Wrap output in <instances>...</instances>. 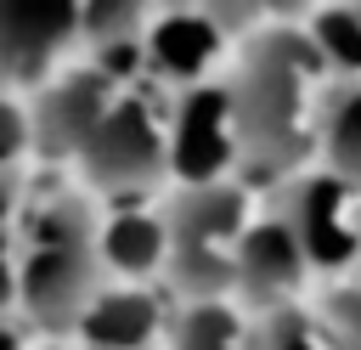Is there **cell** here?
I'll use <instances>...</instances> for the list:
<instances>
[{
  "mask_svg": "<svg viewBox=\"0 0 361 350\" xmlns=\"http://www.w3.org/2000/svg\"><path fill=\"white\" fill-rule=\"evenodd\" d=\"M226 23L197 0V6H164L152 11L141 45H147V79H164V85H197V79H214V62L226 51Z\"/></svg>",
  "mask_w": 361,
  "mask_h": 350,
  "instance_id": "cell-10",
  "label": "cell"
},
{
  "mask_svg": "<svg viewBox=\"0 0 361 350\" xmlns=\"http://www.w3.org/2000/svg\"><path fill=\"white\" fill-rule=\"evenodd\" d=\"M316 164L361 186V79L327 73L316 102Z\"/></svg>",
  "mask_w": 361,
  "mask_h": 350,
  "instance_id": "cell-13",
  "label": "cell"
},
{
  "mask_svg": "<svg viewBox=\"0 0 361 350\" xmlns=\"http://www.w3.org/2000/svg\"><path fill=\"white\" fill-rule=\"evenodd\" d=\"M169 135V175L180 186L192 181H220L237 169V107H231V79H197L180 85L164 119Z\"/></svg>",
  "mask_w": 361,
  "mask_h": 350,
  "instance_id": "cell-6",
  "label": "cell"
},
{
  "mask_svg": "<svg viewBox=\"0 0 361 350\" xmlns=\"http://www.w3.org/2000/svg\"><path fill=\"white\" fill-rule=\"evenodd\" d=\"M124 85L113 73H102L96 62L85 68H68V73H51L34 85L28 96V130H34V152L39 158H56V164H73L79 147L90 141V130L102 124V113L113 107Z\"/></svg>",
  "mask_w": 361,
  "mask_h": 350,
  "instance_id": "cell-7",
  "label": "cell"
},
{
  "mask_svg": "<svg viewBox=\"0 0 361 350\" xmlns=\"http://www.w3.org/2000/svg\"><path fill=\"white\" fill-rule=\"evenodd\" d=\"M73 333L85 339V350H152L158 333H169V310L147 288H113L85 305Z\"/></svg>",
  "mask_w": 361,
  "mask_h": 350,
  "instance_id": "cell-11",
  "label": "cell"
},
{
  "mask_svg": "<svg viewBox=\"0 0 361 350\" xmlns=\"http://www.w3.org/2000/svg\"><path fill=\"white\" fill-rule=\"evenodd\" d=\"M169 350H248V322L226 299H186L169 316Z\"/></svg>",
  "mask_w": 361,
  "mask_h": 350,
  "instance_id": "cell-15",
  "label": "cell"
},
{
  "mask_svg": "<svg viewBox=\"0 0 361 350\" xmlns=\"http://www.w3.org/2000/svg\"><path fill=\"white\" fill-rule=\"evenodd\" d=\"M248 192L243 181L220 175V181H192L169 198L164 226H169V282L186 299H226L231 294V271H237V237L248 226Z\"/></svg>",
  "mask_w": 361,
  "mask_h": 350,
  "instance_id": "cell-3",
  "label": "cell"
},
{
  "mask_svg": "<svg viewBox=\"0 0 361 350\" xmlns=\"http://www.w3.org/2000/svg\"><path fill=\"white\" fill-rule=\"evenodd\" d=\"M276 186V209L293 226L310 271H350L361 260V186L322 164H305Z\"/></svg>",
  "mask_w": 361,
  "mask_h": 350,
  "instance_id": "cell-5",
  "label": "cell"
},
{
  "mask_svg": "<svg viewBox=\"0 0 361 350\" xmlns=\"http://www.w3.org/2000/svg\"><path fill=\"white\" fill-rule=\"evenodd\" d=\"M322 0H259V23H310Z\"/></svg>",
  "mask_w": 361,
  "mask_h": 350,
  "instance_id": "cell-21",
  "label": "cell"
},
{
  "mask_svg": "<svg viewBox=\"0 0 361 350\" xmlns=\"http://www.w3.org/2000/svg\"><path fill=\"white\" fill-rule=\"evenodd\" d=\"M305 34L316 40L327 73L361 79V0H322V6L310 11Z\"/></svg>",
  "mask_w": 361,
  "mask_h": 350,
  "instance_id": "cell-16",
  "label": "cell"
},
{
  "mask_svg": "<svg viewBox=\"0 0 361 350\" xmlns=\"http://www.w3.org/2000/svg\"><path fill=\"white\" fill-rule=\"evenodd\" d=\"M355 265H361V260H355Z\"/></svg>",
  "mask_w": 361,
  "mask_h": 350,
  "instance_id": "cell-26",
  "label": "cell"
},
{
  "mask_svg": "<svg viewBox=\"0 0 361 350\" xmlns=\"http://www.w3.org/2000/svg\"><path fill=\"white\" fill-rule=\"evenodd\" d=\"M17 209H23V181H17L11 164H0V226H11Z\"/></svg>",
  "mask_w": 361,
  "mask_h": 350,
  "instance_id": "cell-23",
  "label": "cell"
},
{
  "mask_svg": "<svg viewBox=\"0 0 361 350\" xmlns=\"http://www.w3.org/2000/svg\"><path fill=\"white\" fill-rule=\"evenodd\" d=\"M152 0H79V45L102 51L118 40H141L152 23Z\"/></svg>",
  "mask_w": 361,
  "mask_h": 350,
  "instance_id": "cell-17",
  "label": "cell"
},
{
  "mask_svg": "<svg viewBox=\"0 0 361 350\" xmlns=\"http://www.w3.org/2000/svg\"><path fill=\"white\" fill-rule=\"evenodd\" d=\"M96 209L85 192H45L17 209V305L45 333H73L85 305L102 294Z\"/></svg>",
  "mask_w": 361,
  "mask_h": 350,
  "instance_id": "cell-2",
  "label": "cell"
},
{
  "mask_svg": "<svg viewBox=\"0 0 361 350\" xmlns=\"http://www.w3.org/2000/svg\"><path fill=\"white\" fill-rule=\"evenodd\" d=\"M248 350H344L338 327L327 322V310H310L299 299L254 310L248 322Z\"/></svg>",
  "mask_w": 361,
  "mask_h": 350,
  "instance_id": "cell-14",
  "label": "cell"
},
{
  "mask_svg": "<svg viewBox=\"0 0 361 350\" xmlns=\"http://www.w3.org/2000/svg\"><path fill=\"white\" fill-rule=\"evenodd\" d=\"M34 152V130H28V102L17 90H0V164H23Z\"/></svg>",
  "mask_w": 361,
  "mask_h": 350,
  "instance_id": "cell-18",
  "label": "cell"
},
{
  "mask_svg": "<svg viewBox=\"0 0 361 350\" xmlns=\"http://www.w3.org/2000/svg\"><path fill=\"white\" fill-rule=\"evenodd\" d=\"M11 299H17V243H11V231L0 226V316H6Z\"/></svg>",
  "mask_w": 361,
  "mask_h": 350,
  "instance_id": "cell-22",
  "label": "cell"
},
{
  "mask_svg": "<svg viewBox=\"0 0 361 350\" xmlns=\"http://www.w3.org/2000/svg\"><path fill=\"white\" fill-rule=\"evenodd\" d=\"M203 6H209L231 34H243V28H254V23H259V0H203Z\"/></svg>",
  "mask_w": 361,
  "mask_h": 350,
  "instance_id": "cell-20",
  "label": "cell"
},
{
  "mask_svg": "<svg viewBox=\"0 0 361 350\" xmlns=\"http://www.w3.org/2000/svg\"><path fill=\"white\" fill-rule=\"evenodd\" d=\"M327 62L305 23H271L248 40L231 73L237 107V169L254 181H288L316 164V102Z\"/></svg>",
  "mask_w": 361,
  "mask_h": 350,
  "instance_id": "cell-1",
  "label": "cell"
},
{
  "mask_svg": "<svg viewBox=\"0 0 361 350\" xmlns=\"http://www.w3.org/2000/svg\"><path fill=\"white\" fill-rule=\"evenodd\" d=\"M79 45V0H0V90H34Z\"/></svg>",
  "mask_w": 361,
  "mask_h": 350,
  "instance_id": "cell-8",
  "label": "cell"
},
{
  "mask_svg": "<svg viewBox=\"0 0 361 350\" xmlns=\"http://www.w3.org/2000/svg\"><path fill=\"white\" fill-rule=\"evenodd\" d=\"M152 6H158V11H164V6H197V0H152Z\"/></svg>",
  "mask_w": 361,
  "mask_h": 350,
  "instance_id": "cell-25",
  "label": "cell"
},
{
  "mask_svg": "<svg viewBox=\"0 0 361 350\" xmlns=\"http://www.w3.org/2000/svg\"><path fill=\"white\" fill-rule=\"evenodd\" d=\"M322 310H327V322L338 327L344 350H361V282H350V288H333V299H327Z\"/></svg>",
  "mask_w": 361,
  "mask_h": 350,
  "instance_id": "cell-19",
  "label": "cell"
},
{
  "mask_svg": "<svg viewBox=\"0 0 361 350\" xmlns=\"http://www.w3.org/2000/svg\"><path fill=\"white\" fill-rule=\"evenodd\" d=\"M0 350H45V344H34L28 333H17V327H11L6 316H0Z\"/></svg>",
  "mask_w": 361,
  "mask_h": 350,
  "instance_id": "cell-24",
  "label": "cell"
},
{
  "mask_svg": "<svg viewBox=\"0 0 361 350\" xmlns=\"http://www.w3.org/2000/svg\"><path fill=\"white\" fill-rule=\"evenodd\" d=\"M169 107H158L147 90L124 85L113 96V107L102 113V124L90 130V141L79 147V181L107 192V198H130L147 192L158 175H169V135H164Z\"/></svg>",
  "mask_w": 361,
  "mask_h": 350,
  "instance_id": "cell-4",
  "label": "cell"
},
{
  "mask_svg": "<svg viewBox=\"0 0 361 350\" xmlns=\"http://www.w3.org/2000/svg\"><path fill=\"white\" fill-rule=\"evenodd\" d=\"M310 277V260L293 237V226L282 220V209H265L243 226L237 237V271H231V294L248 305V310H271V305H288L299 299Z\"/></svg>",
  "mask_w": 361,
  "mask_h": 350,
  "instance_id": "cell-9",
  "label": "cell"
},
{
  "mask_svg": "<svg viewBox=\"0 0 361 350\" xmlns=\"http://www.w3.org/2000/svg\"><path fill=\"white\" fill-rule=\"evenodd\" d=\"M96 254H102L107 271H118L130 282H147L169 260V226H164V215L124 203L107 220H96Z\"/></svg>",
  "mask_w": 361,
  "mask_h": 350,
  "instance_id": "cell-12",
  "label": "cell"
}]
</instances>
